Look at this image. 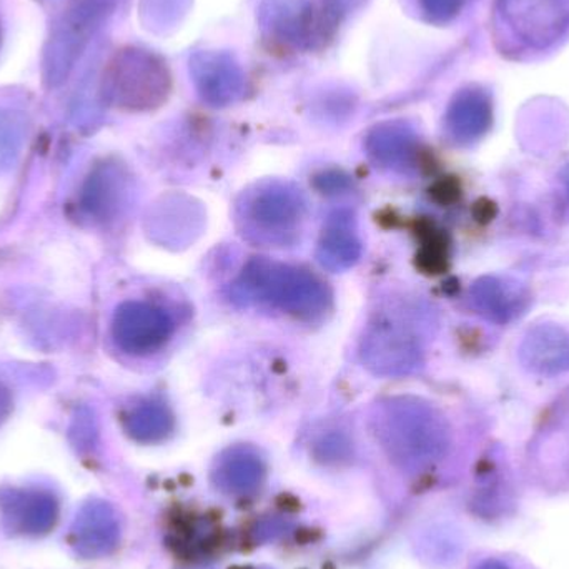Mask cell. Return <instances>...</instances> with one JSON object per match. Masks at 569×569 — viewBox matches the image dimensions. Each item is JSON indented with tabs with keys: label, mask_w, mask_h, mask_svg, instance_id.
Segmentation results:
<instances>
[{
	"label": "cell",
	"mask_w": 569,
	"mask_h": 569,
	"mask_svg": "<svg viewBox=\"0 0 569 569\" xmlns=\"http://www.w3.org/2000/svg\"><path fill=\"white\" fill-rule=\"evenodd\" d=\"M237 287L250 300L269 305L301 320L320 318L331 301L327 284L313 273L273 262L266 257H257L247 263Z\"/></svg>",
	"instance_id": "obj_1"
},
{
	"label": "cell",
	"mask_w": 569,
	"mask_h": 569,
	"mask_svg": "<svg viewBox=\"0 0 569 569\" xmlns=\"http://www.w3.org/2000/svg\"><path fill=\"white\" fill-rule=\"evenodd\" d=\"M497 26L507 52H548L569 36V0H498Z\"/></svg>",
	"instance_id": "obj_2"
},
{
	"label": "cell",
	"mask_w": 569,
	"mask_h": 569,
	"mask_svg": "<svg viewBox=\"0 0 569 569\" xmlns=\"http://www.w3.org/2000/svg\"><path fill=\"white\" fill-rule=\"evenodd\" d=\"M378 428L390 453L405 461L433 460L447 447V430L437 411L413 398L383 403Z\"/></svg>",
	"instance_id": "obj_3"
},
{
	"label": "cell",
	"mask_w": 569,
	"mask_h": 569,
	"mask_svg": "<svg viewBox=\"0 0 569 569\" xmlns=\"http://www.w3.org/2000/svg\"><path fill=\"white\" fill-rule=\"evenodd\" d=\"M112 0H73L47 40L42 56L43 82L59 87L69 79L90 39L110 10Z\"/></svg>",
	"instance_id": "obj_4"
},
{
	"label": "cell",
	"mask_w": 569,
	"mask_h": 569,
	"mask_svg": "<svg viewBox=\"0 0 569 569\" xmlns=\"http://www.w3.org/2000/svg\"><path fill=\"white\" fill-rule=\"evenodd\" d=\"M361 358L375 375L403 377L420 367L423 350L420 338L403 318L381 315L363 335Z\"/></svg>",
	"instance_id": "obj_5"
},
{
	"label": "cell",
	"mask_w": 569,
	"mask_h": 569,
	"mask_svg": "<svg viewBox=\"0 0 569 569\" xmlns=\"http://www.w3.org/2000/svg\"><path fill=\"white\" fill-rule=\"evenodd\" d=\"M166 92V79L152 57L142 50L117 53L102 79V93L110 103L123 109H147L156 106Z\"/></svg>",
	"instance_id": "obj_6"
},
{
	"label": "cell",
	"mask_w": 569,
	"mask_h": 569,
	"mask_svg": "<svg viewBox=\"0 0 569 569\" xmlns=\"http://www.w3.org/2000/svg\"><path fill=\"white\" fill-rule=\"evenodd\" d=\"M305 202L300 190L290 183L272 182L259 187L246 200L243 220L247 232L262 242L287 243L303 219Z\"/></svg>",
	"instance_id": "obj_7"
},
{
	"label": "cell",
	"mask_w": 569,
	"mask_h": 569,
	"mask_svg": "<svg viewBox=\"0 0 569 569\" xmlns=\"http://www.w3.org/2000/svg\"><path fill=\"white\" fill-rule=\"evenodd\" d=\"M59 520V500L46 490L0 491V521L17 537H43Z\"/></svg>",
	"instance_id": "obj_8"
},
{
	"label": "cell",
	"mask_w": 569,
	"mask_h": 569,
	"mask_svg": "<svg viewBox=\"0 0 569 569\" xmlns=\"http://www.w3.org/2000/svg\"><path fill=\"white\" fill-rule=\"evenodd\" d=\"M173 321L162 308L149 303H127L117 311L113 333L117 343L129 353L146 355L169 341Z\"/></svg>",
	"instance_id": "obj_9"
},
{
	"label": "cell",
	"mask_w": 569,
	"mask_h": 569,
	"mask_svg": "<svg viewBox=\"0 0 569 569\" xmlns=\"http://www.w3.org/2000/svg\"><path fill=\"white\" fill-rule=\"evenodd\" d=\"M119 533V521L112 508L103 501H90L77 513L70 528V543L80 557H106L116 548Z\"/></svg>",
	"instance_id": "obj_10"
},
{
	"label": "cell",
	"mask_w": 569,
	"mask_h": 569,
	"mask_svg": "<svg viewBox=\"0 0 569 569\" xmlns=\"http://www.w3.org/2000/svg\"><path fill=\"white\" fill-rule=\"evenodd\" d=\"M528 370L538 375L563 373L569 370V333L558 325L543 323L528 330L520 348Z\"/></svg>",
	"instance_id": "obj_11"
},
{
	"label": "cell",
	"mask_w": 569,
	"mask_h": 569,
	"mask_svg": "<svg viewBox=\"0 0 569 569\" xmlns=\"http://www.w3.org/2000/svg\"><path fill=\"white\" fill-rule=\"evenodd\" d=\"M491 122L493 107L488 93L480 89L463 90L448 110V132L460 143L480 140L490 129Z\"/></svg>",
	"instance_id": "obj_12"
},
{
	"label": "cell",
	"mask_w": 569,
	"mask_h": 569,
	"mask_svg": "<svg viewBox=\"0 0 569 569\" xmlns=\"http://www.w3.org/2000/svg\"><path fill=\"white\" fill-rule=\"evenodd\" d=\"M471 297L481 313L500 323L520 317L530 303V295L520 283L495 277H487L475 283Z\"/></svg>",
	"instance_id": "obj_13"
},
{
	"label": "cell",
	"mask_w": 569,
	"mask_h": 569,
	"mask_svg": "<svg viewBox=\"0 0 569 569\" xmlns=\"http://www.w3.org/2000/svg\"><path fill=\"white\" fill-rule=\"evenodd\" d=\"M351 219V213L335 212L321 233L318 259L331 272L350 269L360 259L361 243Z\"/></svg>",
	"instance_id": "obj_14"
},
{
	"label": "cell",
	"mask_w": 569,
	"mask_h": 569,
	"mask_svg": "<svg viewBox=\"0 0 569 569\" xmlns=\"http://www.w3.org/2000/svg\"><path fill=\"white\" fill-rule=\"evenodd\" d=\"M367 150L378 166L387 169H411L418 160V143L403 127H380L367 140Z\"/></svg>",
	"instance_id": "obj_15"
},
{
	"label": "cell",
	"mask_w": 569,
	"mask_h": 569,
	"mask_svg": "<svg viewBox=\"0 0 569 569\" xmlns=\"http://www.w3.org/2000/svg\"><path fill=\"white\" fill-rule=\"evenodd\" d=\"M159 230L163 233V242L172 246H183L193 240V233H199L202 226V213L192 200L183 196H172L166 200V207L159 213Z\"/></svg>",
	"instance_id": "obj_16"
},
{
	"label": "cell",
	"mask_w": 569,
	"mask_h": 569,
	"mask_svg": "<svg viewBox=\"0 0 569 569\" xmlns=\"http://www.w3.org/2000/svg\"><path fill=\"white\" fill-rule=\"evenodd\" d=\"M127 428L136 440L150 443L169 437L173 428V417L166 405L150 401L130 415Z\"/></svg>",
	"instance_id": "obj_17"
},
{
	"label": "cell",
	"mask_w": 569,
	"mask_h": 569,
	"mask_svg": "<svg viewBox=\"0 0 569 569\" xmlns=\"http://www.w3.org/2000/svg\"><path fill=\"white\" fill-rule=\"evenodd\" d=\"M260 471H262V463L259 458L247 451H233L220 467V473L223 477L233 481V485L242 483V487L249 481H257V478H260Z\"/></svg>",
	"instance_id": "obj_18"
},
{
	"label": "cell",
	"mask_w": 569,
	"mask_h": 569,
	"mask_svg": "<svg viewBox=\"0 0 569 569\" xmlns=\"http://www.w3.org/2000/svg\"><path fill=\"white\" fill-rule=\"evenodd\" d=\"M315 186H317L321 193L330 196V193H341L343 190H347L350 187V180L341 172H327L317 177Z\"/></svg>",
	"instance_id": "obj_19"
},
{
	"label": "cell",
	"mask_w": 569,
	"mask_h": 569,
	"mask_svg": "<svg viewBox=\"0 0 569 569\" xmlns=\"http://www.w3.org/2000/svg\"><path fill=\"white\" fill-rule=\"evenodd\" d=\"M428 13L438 20H448L460 12L465 0H423Z\"/></svg>",
	"instance_id": "obj_20"
},
{
	"label": "cell",
	"mask_w": 569,
	"mask_h": 569,
	"mask_svg": "<svg viewBox=\"0 0 569 569\" xmlns=\"http://www.w3.org/2000/svg\"><path fill=\"white\" fill-rule=\"evenodd\" d=\"M277 505L287 511L300 510V501L291 497V495H282V497L277 498Z\"/></svg>",
	"instance_id": "obj_21"
},
{
	"label": "cell",
	"mask_w": 569,
	"mask_h": 569,
	"mask_svg": "<svg viewBox=\"0 0 569 569\" xmlns=\"http://www.w3.org/2000/svg\"><path fill=\"white\" fill-rule=\"evenodd\" d=\"M320 538V533L317 530H300L297 533V541L300 543H310V541H317Z\"/></svg>",
	"instance_id": "obj_22"
},
{
	"label": "cell",
	"mask_w": 569,
	"mask_h": 569,
	"mask_svg": "<svg viewBox=\"0 0 569 569\" xmlns=\"http://www.w3.org/2000/svg\"><path fill=\"white\" fill-rule=\"evenodd\" d=\"M478 569H513V568L508 567V565L501 560H488V561H485V563L481 565V567Z\"/></svg>",
	"instance_id": "obj_23"
},
{
	"label": "cell",
	"mask_w": 569,
	"mask_h": 569,
	"mask_svg": "<svg viewBox=\"0 0 569 569\" xmlns=\"http://www.w3.org/2000/svg\"><path fill=\"white\" fill-rule=\"evenodd\" d=\"M323 569H335V567L331 563H327L325 565Z\"/></svg>",
	"instance_id": "obj_24"
},
{
	"label": "cell",
	"mask_w": 569,
	"mask_h": 569,
	"mask_svg": "<svg viewBox=\"0 0 569 569\" xmlns=\"http://www.w3.org/2000/svg\"><path fill=\"white\" fill-rule=\"evenodd\" d=\"M0 43H2V23H0Z\"/></svg>",
	"instance_id": "obj_25"
},
{
	"label": "cell",
	"mask_w": 569,
	"mask_h": 569,
	"mask_svg": "<svg viewBox=\"0 0 569 569\" xmlns=\"http://www.w3.org/2000/svg\"><path fill=\"white\" fill-rule=\"evenodd\" d=\"M565 180H567V186H568V190H569V169H568V173H567V179H565Z\"/></svg>",
	"instance_id": "obj_26"
}]
</instances>
